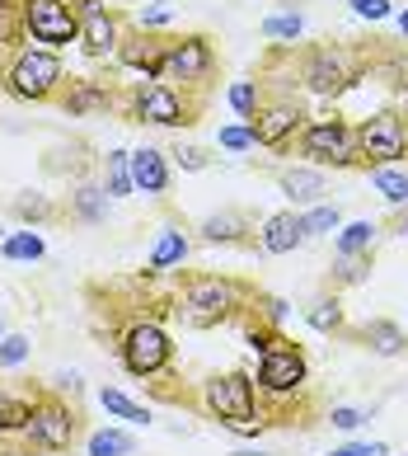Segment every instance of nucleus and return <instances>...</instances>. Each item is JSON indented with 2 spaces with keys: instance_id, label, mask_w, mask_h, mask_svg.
I'll use <instances>...</instances> for the list:
<instances>
[{
  "instance_id": "52",
  "label": "nucleus",
  "mask_w": 408,
  "mask_h": 456,
  "mask_svg": "<svg viewBox=\"0 0 408 456\" xmlns=\"http://www.w3.org/2000/svg\"><path fill=\"white\" fill-rule=\"evenodd\" d=\"M5 235H10V231H5V226H0V245H5Z\"/></svg>"
},
{
  "instance_id": "45",
  "label": "nucleus",
  "mask_w": 408,
  "mask_h": 456,
  "mask_svg": "<svg viewBox=\"0 0 408 456\" xmlns=\"http://www.w3.org/2000/svg\"><path fill=\"white\" fill-rule=\"evenodd\" d=\"M329 456H389V443H371V437H356V443L333 447Z\"/></svg>"
},
{
  "instance_id": "34",
  "label": "nucleus",
  "mask_w": 408,
  "mask_h": 456,
  "mask_svg": "<svg viewBox=\"0 0 408 456\" xmlns=\"http://www.w3.org/2000/svg\"><path fill=\"white\" fill-rule=\"evenodd\" d=\"M259 28H263V38H272V43H296L305 33V20L296 10H277V14H268Z\"/></svg>"
},
{
  "instance_id": "27",
  "label": "nucleus",
  "mask_w": 408,
  "mask_h": 456,
  "mask_svg": "<svg viewBox=\"0 0 408 456\" xmlns=\"http://www.w3.org/2000/svg\"><path fill=\"white\" fill-rule=\"evenodd\" d=\"M71 216L76 222H90L99 226L108 216V193H104V183H80V189L71 193Z\"/></svg>"
},
{
  "instance_id": "43",
  "label": "nucleus",
  "mask_w": 408,
  "mask_h": 456,
  "mask_svg": "<svg viewBox=\"0 0 408 456\" xmlns=\"http://www.w3.org/2000/svg\"><path fill=\"white\" fill-rule=\"evenodd\" d=\"M226 151H253L259 146V137H253V123H230V127H220V137H216Z\"/></svg>"
},
{
  "instance_id": "51",
  "label": "nucleus",
  "mask_w": 408,
  "mask_h": 456,
  "mask_svg": "<svg viewBox=\"0 0 408 456\" xmlns=\"http://www.w3.org/2000/svg\"><path fill=\"white\" fill-rule=\"evenodd\" d=\"M5 334H10V330H5V315H0V339H5Z\"/></svg>"
},
{
  "instance_id": "42",
  "label": "nucleus",
  "mask_w": 408,
  "mask_h": 456,
  "mask_svg": "<svg viewBox=\"0 0 408 456\" xmlns=\"http://www.w3.org/2000/svg\"><path fill=\"white\" fill-rule=\"evenodd\" d=\"M169 20H174V14H169L164 0H146V5L136 10V28H146V33H160Z\"/></svg>"
},
{
  "instance_id": "37",
  "label": "nucleus",
  "mask_w": 408,
  "mask_h": 456,
  "mask_svg": "<svg viewBox=\"0 0 408 456\" xmlns=\"http://www.w3.org/2000/svg\"><path fill=\"white\" fill-rule=\"evenodd\" d=\"M28 353H33V339L28 334H5V339H0V371H14V367H24L28 362Z\"/></svg>"
},
{
  "instance_id": "14",
  "label": "nucleus",
  "mask_w": 408,
  "mask_h": 456,
  "mask_svg": "<svg viewBox=\"0 0 408 456\" xmlns=\"http://www.w3.org/2000/svg\"><path fill=\"white\" fill-rule=\"evenodd\" d=\"M305 123H310V113H305L300 99L282 94V99H263L259 118H253V137H259L263 151H286L292 142H300Z\"/></svg>"
},
{
  "instance_id": "11",
  "label": "nucleus",
  "mask_w": 408,
  "mask_h": 456,
  "mask_svg": "<svg viewBox=\"0 0 408 456\" xmlns=\"http://www.w3.org/2000/svg\"><path fill=\"white\" fill-rule=\"evenodd\" d=\"M300 80L310 94L333 99L356 80V57L343 43H315V47H305V57H300Z\"/></svg>"
},
{
  "instance_id": "46",
  "label": "nucleus",
  "mask_w": 408,
  "mask_h": 456,
  "mask_svg": "<svg viewBox=\"0 0 408 456\" xmlns=\"http://www.w3.org/2000/svg\"><path fill=\"white\" fill-rule=\"evenodd\" d=\"M20 38V0H0V43Z\"/></svg>"
},
{
  "instance_id": "32",
  "label": "nucleus",
  "mask_w": 408,
  "mask_h": 456,
  "mask_svg": "<svg viewBox=\"0 0 408 456\" xmlns=\"http://www.w3.org/2000/svg\"><path fill=\"white\" fill-rule=\"evenodd\" d=\"M226 104L235 109L240 123H253L259 109H263V80H235V86L226 90Z\"/></svg>"
},
{
  "instance_id": "24",
  "label": "nucleus",
  "mask_w": 408,
  "mask_h": 456,
  "mask_svg": "<svg viewBox=\"0 0 408 456\" xmlns=\"http://www.w3.org/2000/svg\"><path fill=\"white\" fill-rule=\"evenodd\" d=\"M305 325H310L315 334H343L348 320H343V301H338V292L310 297V306H305Z\"/></svg>"
},
{
  "instance_id": "5",
  "label": "nucleus",
  "mask_w": 408,
  "mask_h": 456,
  "mask_svg": "<svg viewBox=\"0 0 408 456\" xmlns=\"http://www.w3.org/2000/svg\"><path fill=\"white\" fill-rule=\"evenodd\" d=\"M117 362H123V371L136 381H156L174 367V334H169L160 320L136 315L117 330Z\"/></svg>"
},
{
  "instance_id": "17",
  "label": "nucleus",
  "mask_w": 408,
  "mask_h": 456,
  "mask_svg": "<svg viewBox=\"0 0 408 456\" xmlns=\"http://www.w3.org/2000/svg\"><path fill=\"white\" fill-rule=\"evenodd\" d=\"M57 104H61L66 113H71V118H94V113H108V109L117 104V94H113L108 80L71 76V80H66V90H61Z\"/></svg>"
},
{
  "instance_id": "18",
  "label": "nucleus",
  "mask_w": 408,
  "mask_h": 456,
  "mask_svg": "<svg viewBox=\"0 0 408 456\" xmlns=\"http://www.w3.org/2000/svg\"><path fill=\"white\" fill-rule=\"evenodd\" d=\"M305 240H310V235H305V222H300L296 208L272 212V216H263V226H259V245L268 249V255H292V249H300Z\"/></svg>"
},
{
  "instance_id": "26",
  "label": "nucleus",
  "mask_w": 408,
  "mask_h": 456,
  "mask_svg": "<svg viewBox=\"0 0 408 456\" xmlns=\"http://www.w3.org/2000/svg\"><path fill=\"white\" fill-rule=\"evenodd\" d=\"M33 419V395H14L0 386V437H20Z\"/></svg>"
},
{
  "instance_id": "22",
  "label": "nucleus",
  "mask_w": 408,
  "mask_h": 456,
  "mask_svg": "<svg viewBox=\"0 0 408 456\" xmlns=\"http://www.w3.org/2000/svg\"><path fill=\"white\" fill-rule=\"evenodd\" d=\"M249 231H253V222L244 212H235V208H226V212H212L207 222L197 226V235L207 245H244L249 240Z\"/></svg>"
},
{
  "instance_id": "3",
  "label": "nucleus",
  "mask_w": 408,
  "mask_h": 456,
  "mask_svg": "<svg viewBox=\"0 0 408 456\" xmlns=\"http://www.w3.org/2000/svg\"><path fill=\"white\" fill-rule=\"evenodd\" d=\"M249 306H253V287L220 278V273H193L174 297V311L188 330H216L226 320L244 315Z\"/></svg>"
},
{
  "instance_id": "20",
  "label": "nucleus",
  "mask_w": 408,
  "mask_h": 456,
  "mask_svg": "<svg viewBox=\"0 0 408 456\" xmlns=\"http://www.w3.org/2000/svg\"><path fill=\"white\" fill-rule=\"evenodd\" d=\"M188 264V235H183L179 226H164L156 235V245H150V255H146V273L150 278H160V273H174V268Z\"/></svg>"
},
{
  "instance_id": "7",
  "label": "nucleus",
  "mask_w": 408,
  "mask_h": 456,
  "mask_svg": "<svg viewBox=\"0 0 408 456\" xmlns=\"http://www.w3.org/2000/svg\"><path fill=\"white\" fill-rule=\"evenodd\" d=\"M296 146L310 165H319V170H352V165H362L356 127L348 118H310Z\"/></svg>"
},
{
  "instance_id": "25",
  "label": "nucleus",
  "mask_w": 408,
  "mask_h": 456,
  "mask_svg": "<svg viewBox=\"0 0 408 456\" xmlns=\"http://www.w3.org/2000/svg\"><path fill=\"white\" fill-rule=\"evenodd\" d=\"M99 404L108 410V419H123V424H132V428H150V410L141 400H132L127 391H117V386H104V391H99Z\"/></svg>"
},
{
  "instance_id": "47",
  "label": "nucleus",
  "mask_w": 408,
  "mask_h": 456,
  "mask_svg": "<svg viewBox=\"0 0 408 456\" xmlns=\"http://www.w3.org/2000/svg\"><path fill=\"white\" fill-rule=\"evenodd\" d=\"M395 235H404V240H408V208L395 216Z\"/></svg>"
},
{
  "instance_id": "15",
  "label": "nucleus",
  "mask_w": 408,
  "mask_h": 456,
  "mask_svg": "<svg viewBox=\"0 0 408 456\" xmlns=\"http://www.w3.org/2000/svg\"><path fill=\"white\" fill-rule=\"evenodd\" d=\"M164 53H169V38H164V33L132 28V33H123L117 66H123V71H136L141 80H164Z\"/></svg>"
},
{
  "instance_id": "49",
  "label": "nucleus",
  "mask_w": 408,
  "mask_h": 456,
  "mask_svg": "<svg viewBox=\"0 0 408 456\" xmlns=\"http://www.w3.org/2000/svg\"><path fill=\"white\" fill-rule=\"evenodd\" d=\"M230 456H272V452H249V447H240V452H230Z\"/></svg>"
},
{
  "instance_id": "33",
  "label": "nucleus",
  "mask_w": 408,
  "mask_h": 456,
  "mask_svg": "<svg viewBox=\"0 0 408 456\" xmlns=\"http://www.w3.org/2000/svg\"><path fill=\"white\" fill-rule=\"evenodd\" d=\"M253 320L259 325H268V330H286V320H292V301L286 297H277V292H253Z\"/></svg>"
},
{
  "instance_id": "21",
  "label": "nucleus",
  "mask_w": 408,
  "mask_h": 456,
  "mask_svg": "<svg viewBox=\"0 0 408 456\" xmlns=\"http://www.w3.org/2000/svg\"><path fill=\"white\" fill-rule=\"evenodd\" d=\"M356 339H362V348H371L376 358H399V353H408V334L399 320H366L362 330H356Z\"/></svg>"
},
{
  "instance_id": "23",
  "label": "nucleus",
  "mask_w": 408,
  "mask_h": 456,
  "mask_svg": "<svg viewBox=\"0 0 408 456\" xmlns=\"http://www.w3.org/2000/svg\"><path fill=\"white\" fill-rule=\"evenodd\" d=\"M376 240H380L376 222H348V226H338V235H333V259L376 255Z\"/></svg>"
},
{
  "instance_id": "31",
  "label": "nucleus",
  "mask_w": 408,
  "mask_h": 456,
  "mask_svg": "<svg viewBox=\"0 0 408 456\" xmlns=\"http://www.w3.org/2000/svg\"><path fill=\"white\" fill-rule=\"evenodd\" d=\"M84 456H136V437L127 428H99L84 437Z\"/></svg>"
},
{
  "instance_id": "4",
  "label": "nucleus",
  "mask_w": 408,
  "mask_h": 456,
  "mask_svg": "<svg viewBox=\"0 0 408 456\" xmlns=\"http://www.w3.org/2000/svg\"><path fill=\"white\" fill-rule=\"evenodd\" d=\"M0 86L5 94H14L20 104H52L66 90V66H61V53L52 47H38V43H20L0 71Z\"/></svg>"
},
{
  "instance_id": "50",
  "label": "nucleus",
  "mask_w": 408,
  "mask_h": 456,
  "mask_svg": "<svg viewBox=\"0 0 408 456\" xmlns=\"http://www.w3.org/2000/svg\"><path fill=\"white\" fill-rule=\"evenodd\" d=\"M399 118H404V127H408V94H404V104H399Z\"/></svg>"
},
{
  "instance_id": "8",
  "label": "nucleus",
  "mask_w": 408,
  "mask_h": 456,
  "mask_svg": "<svg viewBox=\"0 0 408 456\" xmlns=\"http://www.w3.org/2000/svg\"><path fill=\"white\" fill-rule=\"evenodd\" d=\"M20 437H24V447L38 452V456L71 452V443L80 437V414H76L61 395L43 391L38 400H33V419H28V428H24Z\"/></svg>"
},
{
  "instance_id": "41",
  "label": "nucleus",
  "mask_w": 408,
  "mask_h": 456,
  "mask_svg": "<svg viewBox=\"0 0 408 456\" xmlns=\"http://www.w3.org/2000/svg\"><path fill=\"white\" fill-rule=\"evenodd\" d=\"M356 20H366V24H385V20H395V0H348Z\"/></svg>"
},
{
  "instance_id": "36",
  "label": "nucleus",
  "mask_w": 408,
  "mask_h": 456,
  "mask_svg": "<svg viewBox=\"0 0 408 456\" xmlns=\"http://www.w3.org/2000/svg\"><path fill=\"white\" fill-rule=\"evenodd\" d=\"M14 216L38 226V222H52L57 208H52V198H43V193H20V198H14Z\"/></svg>"
},
{
  "instance_id": "9",
  "label": "nucleus",
  "mask_w": 408,
  "mask_h": 456,
  "mask_svg": "<svg viewBox=\"0 0 408 456\" xmlns=\"http://www.w3.org/2000/svg\"><path fill=\"white\" fill-rule=\"evenodd\" d=\"M20 43H38L52 47V53L80 43L71 0H20Z\"/></svg>"
},
{
  "instance_id": "1",
  "label": "nucleus",
  "mask_w": 408,
  "mask_h": 456,
  "mask_svg": "<svg viewBox=\"0 0 408 456\" xmlns=\"http://www.w3.org/2000/svg\"><path fill=\"white\" fill-rule=\"evenodd\" d=\"M244 339H249L253 353H259L253 386H259V395L268 404H292L296 395H305V386H310V358H305L300 344H292L282 330L259 325V320H249Z\"/></svg>"
},
{
  "instance_id": "10",
  "label": "nucleus",
  "mask_w": 408,
  "mask_h": 456,
  "mask_svg": "<svg viewBox=\"0 0 408 456\" xmlns=\"http://www.w3.org/2000/svg\"><path fill=\"white\" fill-rule=\"evenodd\" d=\"M356 151H362L366 170H380V165H404L408 156V127L399 109H376L371 118L356 123Z\"/></svg>"
},
{
  "instance_id": "6",
  "label": "nucleus",
  "mask_w": 408,
  "mask_h": 456,
  "mask_svg": "<svg viewBox=\"0 0 408 456\" xmlns=\"http://www.w3.org/2000/svg\"><path fill=\"white\" fill-rule=\"evenodd\" d=\"M127 118L150 127H188L197 123V99L169 80H136L127 94Z\"/></svg>"
},
{
  "instance_id": "38",
  "label": "nucleus",
  "mask_w": 408,
  "mask_h": 456,
  "mask_svg": "<svg viewBox=\"0 0 408 456\" xmlns=\"http://www.w3.org/2000/svg\"><path fill=\"white\" fill-rule=\"evenodd\" d=\"M371 278V255H356V259H333V287H356Z\"/></svg>"
},
{
  "instance_id": "40",
  "label": "nucleus",
  "mask_w": 408,
  "mask_h": 456,
  "mask_svg": "<svg viewBox=\"0 0 408 456\" xmlns=\"http://www.w3.org/2000/svg\"><path fill=\"white\" fill-rule=\"evenodd\" d=\"M366 419H371V410H362V404H333V410H329V424L338 433H356Z\"/></svg>"
},
{
  "instance_id": "29",
  "label": "nucleus",
  "mask_w": 408,
  "mask_h": 456,
  "mask_svg": "<svg viewBox=\"0 0 408 456\" xmlns=\"http://www.w3.org/2000/svg\"><path fill=\"white\" fill-rule=\"evenodd\" d=\"M104 193L108 198H132L136 183H132V151H108L104 156Z\"/></svg>"
},
{
  "instance_id": "19",
  "label": "nucleus",
  "mask_w": 408,
  "mask_h": 456,
  "mask_svg": "<svg viewBox=\"0 0 408 456\" xmlns=\"http://www.w3.org/2000/svg\"><path fill=\"white\" fill-rule=\"evenodd\" d=\"M132 183H136V193H146V198L169 193V156L160 146L132 151Z\"/></svg>"
},
{
  "instance_id": "16",
  "label": "nucleus",
  "mask_w": 408,
  "mask_h": 456,
  "mask_svg": "<svg viewBox=\"0 0 408 456\" xmlns=\"http://www.w3.org/2000/svg\"><path fill=\"white\" fill-rule=\"evenodd\" d=\"M277 189L286 202H296V212H305L329 202V175L319 165H286V170H277Z\"/></svg>"
},
{
  "instance_id": "48",
  "label": "nucleus",
  "mask_w": 408,
  "mask_h": 456,
  "mask_svg": "<svg viewBox=\"0 0 408 456\" xmlns=\"http://www.w3.org/2000/svg\"><path fill=\"white\" fill-rule=\"evenodd\" d=\"M395 20H399V33H404V43H408V10H399Z\"/></svg>"
},
{
  "instance_id": "44",
  "label": "nucleus",
  "mask_w": 408,
  "mask_h": 456,
  "mask_svg": "<svg viewBox=\"0 0 408 456\" xmlns=\"http://www.w3.org/2000/svg\"><path fill=\"white\" fill-rule=\"evenodd\" d=\"M47 391H52V395H71V400H76V395L84 391V377H80L76 367H71V371H66V367H57L52 377H47Z\"/></svg>"
},
{
  "instance_id": "35",
  "label": "nucleus",
  "mask_w": 408,
  "mask_h": 456,
  "mask_svg": "<svg viewBox=\"0 0 408 456\" xmlns=\"http://www.w3.org/2000/svg\"><path fill=\"white\" fill-rule=\"evenodd\" d=\"M300 222H305V235H329V231L343 226V212H338L333 202H319V208L300 212Z\"/></svg>"
},
{
  "instance_id": "28",
  "label": "nucleus",
  "mask_w": 408,
  "mask_h": 456,
  "mask_svg": "<svg viewBox=\"0 0 408 456\" xmlns=\"http://www.w3.org/2000/svg\"><path fill=\"white\" fill-rule=\"evenodd\" d=\"M371 189H376L389 208H408V170L404 165H380V170H371Z\"/></svg>"
},
{
  "instance_id": "13",
  "label": "nucleus",
  "mask_w": 408,
  "mask_h": 456,
  "mask_svg": "<svg viewBox=\"0 0 408 456\" xmlns=\"http://www.w3.org/2000/svg\"><path fill=\"white\" fill-rule=\"evenodd\" d=\"M216 76V47L207 33H183L169 38L164 53V80H183V90H202Z\"/></svg>"
},
{
  "instance_id": "30",
  "label": "nucleus",
  "mask_w": 408,
  "mask_h": 456,
  "mask_svg": "<svg viewBox=\"0 0 408 456\" xmlns=\"http://www.w3.org/2000/svg\"><path fill=\"white\" fill-rule=\"evenodd\" d=\"M0 255H5L10 264H38L43 255H47V240H43V235L38 231H10L5 235V245H0Z\"/></svg>"
},
{
  "instance_id": "39",
  "label": "nucleus",
  "mask_w": 408,
  "mask_h": 456,
  "mask_svg": "<svg viewBox=\"0 0 408 456\" xmlns=\"http://www.w3.org/2000/svg\"><path fill=\"white\" fill-rule=\"evenodd\" d=\"M169 156H174V165H179L183 175H202V170H207V165H212V156H207V151H202V146H193V142L174 146V151H169Z\"/></svg>"
},
{
  "instance_id": "2",
  "label": "nucleus",
  "mask_w": 408,
  "mask_h": 456,
  "mask_svg": "<svg viewBox=\"0 0 408 456\" xmlns=\"http://www.w3.org/2000/svg\"><path fill=\"white\" fill-rule=\"evenodd\" d=\"M202 414L216 419L220 428L240 433V437H259L272 419H263L259 410V386H253V371L244 367H230V371H216V377L202 381Z\"/></svg>"
},
{
  "instance_id": "12",
  "label": "nucleus",
  "mask_w": 408,
  "mask_h": 456,
  "mask_svg": "<svg viewBox=\"0 0 408 456\" xmlns=\"http://www.w3.org/2000/svg\"><path fill=\"white\" fill-rule=\"evenodd\" d=\"M76 10V24H80V47L84 57L94 61H117V47H123V20L108 0H71Z\"/></svg>"
}]
</instances>
